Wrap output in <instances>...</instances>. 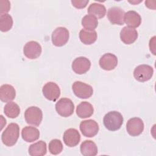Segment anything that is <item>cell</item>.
Segmentation results:
<instances>
[{
	"label": "cell",
	"mask_w": 156,
	"mask_h": 156,
	"mask_svg": "<svg viewBox=\"0 0 156 156\" xmlns=\"http://www.w3.org/2000/svg\"><path fill=\"white\" fill-rule=\"evenodd\" d=\"M87 12L90 15L95 16L96 18H102L106 13V8L101 4L94 2L90 5Z\"/></svg>",
	"instance_id": "23"
},
{
	"label": "cell",
	"mask_w": 156,
	"mask_h": 156,
	"mask_svg": "<svg viewBox=\"0 0 156 156\" xmlns=\"http://www.w3.org/2000/svg\"><path fill=\"white\" fill-rule=\"evenodd\" d=\"M24 118L26 122L35 126H38L43 119L41 110L35 106L27 108L24 112Z\"/></svg>",
	"instance_id": "3"
},
{
	"label": "cell",
	"mask_w": 156,
	"mask_h": 156,
	"mask_svg": "<svg viewBox=\"0 0 156 156\" xmlns=\"http://www.w3.org/2000/svg\"><path fill=\"white\" fill-rule=\"evenodd\" d=\"M137 38L138 32L133 28L126 26L124 27L120 32V38L121 41L126 44L134 43Z\"/></svg>",
	"instance_id": "16"
},
{
	"label": "cell",
	"mask_w": 156,
	"mask_h": 156,
	"mask_svg": "<svg viewBox=\"0 0 156 156\" xmlns=\"http://www.w3.org/2000/svg\"><path fill=\"white\" fill-rule=\"evenodd\" d=\"M124 10L119 7H110L107 12V17L110 22L113 24L123 25L124 23Z\"/></svg>",
	"instance_id": "12"
},
{
	"label": "cell",
	"mask_w": 156,
	"mask_h": 156,
	"mask_svg": "<svg viewBox=\"0 0 156 156\" xmlns=\"http://www.w3.org/2000/svg\"><path fill=\"white\" fill-rule=\"evenodd\" d=\"M76 112L79 118H87L90 117L93 114L94 108L90 103L83 101L77 106Z\"/></svg>",
	"instance_id": "20"
},
{
	"label": "cell",
	"mask_w": 156,
	"mask_h": 156,
	"mask_svg": "<svg viewBox=\"0 0 156 156\" xmlns=\"http://www.w3.org/2000/svg\"><path fill=\"white\" fill-rule=\"evenodd\" d=\"M154 73L153 68L148 65H140L136 66L133 71L135 79L139 82H146L150 80Z\"/></svg>",
	"instance_id": "7"
},
{
	"label": "cell",
	"mask_w": 156,
	"mask_h": 156,
	"mask_svg": "<svg viewBox=\"0 0 156 156\" xmlns=\"http://www.w3.org/2000/svg\"><path fill=\"white\" fill-rule=\"evenodd\" d=\"M69 37L68 30L63 27H57L52 34V43L58 47L63 46L68 41Z\"/></svg>",
	"instance_id": "6"
},
{
	"label": "cell",
	"mask_w": 156,
	"mask_h": 156,
	"mask_svg": "<svg viewBox=\"0 0 156 156\" xmlns=\"http://www.w3.org/2000/svg\"><path fill=\"white\" fill-rule=\"evenodd\" d=\"M127 133L132 136L140 135L144 130V123L141 119L137 117L130 118L126 124Z\"/></svg>",
	"instance_id": "9"
},
{
	"label": "cell",
	"mask_w": 156,
	"mask_h": 156,
	"mask_svg": "<svg viewBox=\"0 0 156 156\" xmlns=\"http://www.w3.org/2000/svg\"><path fill=\"white\" fill-rule=\"evenodd\" d=\"M63 150V144L58 139L52 140L49 143V151L53 155L60 154Z\"/></svg>",
	"instance_id": "28"
},
{
	"label": "cell",
	"mask_w": 156,
	"mask_h": 156,
	"mask_svg": "<svg viewBox=\"0 0 156 156\" xmlns=\"http://www.w3.org/2000/svg\"><path fill=\"white\" fill-rule=\"evenodd\" d=\"M16 96V91L13 86L9 84H4L0 88V99L4 102H9L13 101Z\"/></svg>",
	"instance_id": "17"
},
{
	"label": "cell",
	"mask_w": 156,
	"mask_h": 156,
	"mask_svg": "<svg viewBox=\"0 0 156 156\" xmlns=\"http://www.w3.org/2000/svg\"><path fill=\"white\" fill-rule=\"evenodd\" d=\"M41 51L42 48L41 45L35 41L27 42L23 48L24 55L29 59H35L38 58L41 55Z\"/></svg>",
	"instance_id": "11"
},
{
	"label": "cell",
	"mask_w": 156,
	"mask_h": 156,
	"mask_svg": "<svg viewBox=\"0 0 156 156\" xmlns=\"http://www.w3.org/2000/svg\"><path fill=\"white\" fill-rule=\"evenodd\" d=\"M55 110L58 115L63 117H68L73 115L74 105L73 101L68 98H61L55 104Z\"/></svg>",
	"instance_id": "4"
},
{
	"label": "cell",
	"mask_w": 156,
	"mask_h": 156,
	"mask_svg": "<svg viewBox=\"0 0 156 156\" xmlns=\"http://www.w3.org/2000/svg\"><path fill=\"white\" fill-rule=\"evenodd\" d=\"M71 66L75 73L83 74L90 69L91 62L89 59L85 57H79L73 60Z\"/></svg>",
	"instance_id": "13"
},
{
	"label": "cell",
	"mask_w": 156,
	"mask_h": 156,
	"mask_svg": "<svg viewBox=\"0 0 156 156\" xmlns=\"http://www.w3.org/2000/svg\"><path fill=\"white\" fill-rule=\"evenodd\" d=\"M29 154L31 156H43L47 152L46 143L42 140L29 146Z\"/></svg>",
	"instance_id": "22"
},
{
	"label": "cell",
	"mask_w": 156,
	"mask_h": 156,
	"mask_svg": "<svg viewBox=\"0 0 156 156\" xmlns=\"http://www.w3.org/2000/svg\"><path fill=\"white\" fill-rule=\"evenodd\" d=\"M99 125L94 120L87 119L81 121L80 130L83 136L86 137H93L99 131Z\"/></svg>",
	"instance_id": "8"
},
{
	"label": "cell",
	"mask_w": 156,
	"mask_h": 156,
	"mask_svg": "<svg viewBox=\"0 0 156 156\" xmlns=\"http://www.w3.org/2000/svg\"><path fill=\"white\" fill-rule=\"evenodd\" d=\"M71 3L74 7L77 9H83L85 8L88 4V0H72Z\"/></svg>",
	"instance_id": "30"
},
{
	"label": "cell",
	"mask_w": 156,
	"mask_h": 156,
	"mask_svg": "<svg viewBox=\"0 0 156 156\" xmlns=\"http://www.w3.org/2000/svg\"><path fill=\"white\" fill-rule=\"evenodd\" d=\"M81 154L84 156H94L98 154L96 144L91 140H85L80 146Z\"/></svg>",
	"instance_id": "21"
},
{
	"label": "cell",
	"mask_w": 156,
	"mask_h": 156,
	"mask_svg": "<svg viewBox=\"0 0 156 156\" xmlns=\"http://www.w3.org/2000/svg\"><path fill=\"white\" fill-rule=\"evenodd\" d=\"M22 138L26 142H33L40 137V132L38 129L32 126H26L21 131Z\"/></svg>",
	"instance_id": "19"
},
{
	"label": "cell",
	"mask_w": 156,
	"mask_h": 156,
	"mask_svg": "<svg viewBox=\"0 0 156 156\" xmlns=\"http://www.w3.org/2000/svg\"><path fill=\"white\" fill-rule=\"evenodd\" d=\"M4 112L7 117L10 118H15L20 115V108L19 105L15 102H9L5 105Z\"/></svg>",
	"instance_id": "25"
},
{
	"label": "cell",
	"mask_w": 156,
	"mask_h": 156,
	"mask_svg": "<svg viewBox=\"0 0 156 156\" xmlns=\"http://www.w3.org/2000/svg\"><path fill=\"white\" fill-rule=\"evenodd\" d=\"M72 88L74 94L80 99L89 98L93 93V90L91 85L80 81L74 82Z\"/></svg>",
	"instance_id": "5"
},
{
	"label": "cell",
	"mask_w": 156,
	"mask_h": 156,
	"mask_svg": "<svg viewBox=\"0 0 156 156\" xmlns=\"http://www.w3.org/2000/svg\"><path fill=\"white\" fill-rule=\"evenodd\" d=\"M124 22L131 28H136L140 26L141 23V17L138 13L133 10H130L125 13Z\"/></svg>",
	"instance_id": "18"
},
{
	"label": "cell",
	"mask_w": 156,
	"mask_h": 156,
	"mask_svg": "<svg viewBox=\"0 0 156 156\" xmlns=\"http://www.w3.org/2000/svg\"><path fill=\"white\" fill-rule=\"evenodd\" d=\"M82 25L86 30H94L98 25V21L95 16L87 15L82 20Z\"/></svg>",
	"instance_id": "26"
},
{
	"label": "cell",
	"mask_w": 156,
	"mask_h": 156,
	"mask_svg": "<svg viewBox=\"0 0 156 156\" xmlns=\"http://www.w3.org/2000/svg\"><path fill=\"white\" fill-rule=\"evenodd\" d=\"M79 38L85 44H91L97 39V33L95 30L82 29L79 32Z\"/></svg>",
	"instance_id": "24"
},
{
	"label": "cell",
	"mask_w": 156,
	"mask_h": 156,
	"mask_svg": "<svg viewBox=\"0 0 156 156\" xmlns=\"http://www.w3.org/2000/svg\"><path fill=\"white\" fill-rule=\"evenodd\" d=\"M13 26V19L7 14H1L0 15V30L1 32H7Z\"/></svg>",
	"instance_id": "27"
},
{
	"label": "cell",
	"mask_w": 156,
	"mask_h": 156,
	"mask_svg": "<svg viewBox=\"0 0 156 156\" xmlns=\"http://www.w3.org/2000/svg\"><path fill=\"white\" fill-rule=\"evenodd\" d=\"M122 115L117 111L108 112L103 118V123L105 128L110 131L119 130L123 124Z\"/></svg>",
	"instance_id": "1"
},
{
	"label": "cell",
	"mask_w": 156,
	"mask_h": 156,
	"mask_svg": "<svg viewBox=\"0 0 156 156\" xmlns=\"http://www.w3.org/2000/svg\"><path fill=\"white\" fill-rule=\"evenodd\" d=\"M99 63L103 69L110 71L115 69L117 66L118 58L113 54L106 53L100 58Z\"/></svg>",
	"instance_id": "14"
},
{
	"label": "cell",
	"mask_w": 156,
	"mask_h": 156,
	"mask_svg": "<svg viewBox=\"0 0 156 156\" xmlns=\"http://www.w3.org/2000/svg\"><path fill=\"white\" fill-rule=\"evenodd\" d=\"M20 127L16 123H10L8 125L1 135L4 144L10 147L15 145L19 138Z\"/></svg>",
	"instance_id": "2"
},
{
	"label": "cell",
	"mask_w": 156,
	"mask_h": 156,
	"mask_svg": "<svg viewBox=\"0 0 156 156\" xmlns=\"http://www.w3.org/2000/svg\"><path fill=\"white\" fill-rule=\"evenodd\" d=\"M10 9V2L7 0L0 1V13L5 14Z\"/></svg>",
	"instance_id": "29"
},
{
	"label": "cell",
	"mask_w": 156,
	"mask_h": 156,
	"mask_svg": "<svg viewBox=\"0 0 156 156\" xmlns=\"http://www.w3.org/2000/svg\"><path fill=\"white\" fill-rule=\"evenodd\" d=\"M42 92L44 96L49 101L55 102L60 95V90L57 84L53 82L46 83L43 87Z\"/></svg>",
	"instance_id": "10"
},
{
	"label": "cell",
	"mask_w": 156,
	"mask_h": 156,
	"mask_svg": "<svg viewBox=\"0 0 156 156\" xmlns=\"http://www.w3.org/2000/svg\"><path fill=\"white\" fill-rule=\"evenodd\" d=\"M63 140L66 146L72 147L79 144L80 140V135L77 130L71 128L64 132Z\"/></svg>",
	"instance_id": "15"
}]
</instances>
